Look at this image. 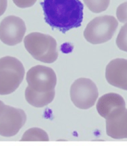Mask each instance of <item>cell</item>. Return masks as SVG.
Wrapping results in <instances>:
<instances>
[{
  "label": "cell",
  "instance_id": "obj_1",
  "mask_svg": "<svg viewBox=\"0 0 127 146\" xmlns=\"http://www.w3.org/2000/svg\"><path fill=\"white\" fill-rule=\"evenodd\" d=\"M44 20L52 28L65 33L83 21V4L79 0H44L40 3Z\"/></svg>",
  "mask_w": 127,
  "mask_h": 146
},
{
  "label": "cell",
  "instance_id": "obj_2",
  "mask_svg": "<svg viewBox=\"0 0 127 146\" xmlns=\"http://www.w3.org/2000/svg\"><path fill=\"white\" fill-rule=\"evenodd\" d=\"M24 45L36 60L50 64L58 58L57 42L50 35L40 32L30 33L24 38Z\"/></svg>",
  "mask_w": 127,
  "mask_h": 146
},
{
  "label": "cell",
  "instance_id": "obj_3",
  "mask_svg": "<svg viewBox=\"0 0 127 146\" xmlns=\"http://www.w3.org/2000/svg\"><path fill=\"white\" fill-rule=\"evenodd\" d=\"M25 68L19 59L12 56L0 58V95L14 92L21 84Z\"/></svg>",
  "mask_w": 127,
  "mask_h": 146
},
{
  "label": "cell",
  "instance_id": "obj_4",
  "mask_svg": "<svg viewBox=\"0 0 127 146\" xmlns=\"http://www.w3.org/2000/svg\"><path fill=\"white\" fill-rule=\"evenodd\" d=\"M117 26L118 23L114 17L109 15L98 17L86 26L84 37L87 42L92 44H103L112 38Z\"/></svg>",
  "mask_w": 127,
  "mask_h": 146
},
{
  "label": "cell",
  "instance_id": "obj_5",
  "mask_svg": "<svg viewBox=\"0 0 127 146\" xmlns=\"http://www.w3.org/2000/svg\"><path fill=\"white\" fill-rule=\"evenodd\" d=\"M99 96L98 88L91 80L79 78L72 84L70 98L77 108L87 110L95 104Z\"/></svg>",
  "mask_w": 127,
  "mask_h": 146
},
{
  "label": "cell",
  "instance_id": "obj_6",
  "mask_svg": "<svg viewBox=\"0 0 127 146\" xmlns=\"http://www.w3.org/2000/svg\"><path fill=\"white\" fill-rule=\"evenodd\" d=\"M26 112L21 109L0 104V136H15L26 124Z\"/></svg>",
  "mask_w": 127,
  "mask_h": 146
},
{
  "label": "cell",
  "instance_id": "obj_7",
  "mask_svg": "<svg viewBox=\"0 0 127 146\" xmlns=\"http://www.w3.org/2000/svg\"><path fill=\"white\" fill-rule=\"evenodd\" d=\"M26 81L31 89L38 92H48L55 90L57 76L51 68L36 65L29 69L26 74Z\"/></svg>",
  "mask_w": 127,
  "mask_h": 146
},
{
  "label": "cell",
  "instance_id": "obj_8",
  "mask_svg": "<svg viewBox=\"0 0 127 146\" xmlns=\"http://www.w3.org/2000/svg\"><path fill=\"white\" fill-rule=\"evenodd\" d=\"M26 26L19 17H6L0 23V40L8 46H14L22 42L26 34Z\"/></svg>",
  "mask_w": 127,
  "mask_h": 146
},
{
  "label": "cell",
  "instance_id": "obj_9",
  "mask_svg": "<svg viewBox=\"0 0 127 146\" xmlns=\"http://www.w3.org/2000/svg\"><path fill=\"white\" fill-rule=\"evenodd\" d=\"M99 115L106 120L113 118L126 110V103L121 95L116 93H108L99 98L97 104Z\"/></svg>",
  "mask_w": 127,
  "mask_h": 146
},
{
  "label": "cell",
  "instance_id": "obj_10",
  "mask_svg": "<svg viewBox=\"0 0 127 146\" xmlns=\"http://www.w3.org/2000/svg\"><path fill=\"white\" fill-rule=\"evenodd\" d=\"M105 78L111 86L127 91V59L111 60L105 69Z\"/></svg>",
  "mask_w": 127,
  "mask_h": 146
},
{
  "label": "cell",
  "instance_id": "obj_11",
  "mask_svg": "<svg viewBox=\"0 0 127 146\" xmlns=\"http://www.w3.org/2000/svg\"><path fill=\"white\" fill-rule=\"evenodd\" d=\"M106 133L115 139H127V110L111 119L106 120Z\"/></svg>",
  "mask_w": 127,
  "mask_h": 146
},
{
  "label": "cell",
  "instance_id": "obj_12",
  "mask_svg": "<svg viewBox=\"0 0 127 146\" xmlns=\"http://www.w3.org/2000/svg\"><path fill=\"white\" fill-rule=\"evenodd\" d=\"M56 91L52 90L48 92H38L27 87L25 91V97L26 101L32 106L41 108L52 102L55 98Z\"/></svg>",
  "mask_w": 127,
  "mask_h": 146
},
{
  "label": "cell",
  "instance_id": "obj_13",
  "mask_svg": "<svg viewBox=\"0 0 127 146\" xmlns=\"http://www.w3.org/2000/svg\"><path fill=\"white\" fill-rule=\"evenodd\" d=\"M50 140L46 131L38 127L31 128L26 130L20 141H44L48 142Z\"/></svg>",
  "mask_w": 127,
  "mask_h": 146
},
{
  "label": "cell",
  "instance_id": "obj_14",
  "mask_svg": "<svg viewBox=\"0 0 127 146\" xmlns=\"http://www.w3.org/2000/svg\"><path fill=\"white\" fill-rule=\"evenodd\" d=\"M86 6L91 11L96 14L107 10L109 6L110 0H83Z\"/></svg>",
  "mask_w": 127,
  "mask_h": 146
},
{
  "label": "cell",
  "instance_id": "obj_15",
  "mask_svg": "<svg viewBox=\"0 0 127 146\" xmlns=\"http://www.w3.org/2000/svg\"><path fill=\"white\" fill-rule=\"evenodd\" d=\"M116 44L120 50L127 52V23L120 29L116 39Z\"/></svg>",
  "mask_w": 127,
  "mask_h": 146
},
{
  "label": "cell",
  "instance_id": "obj_16",
  "mask_svg": "<svg viewBox=\"0 0 127 146\" xmlns=\"http://www.w3.org/2000/svg\"><path fill=\"white\" fill-rule=\"evenodd\" d=\"M117 20L120 23H127V2L122 3L117 8Z\"/></svg>",
  "mask_w": 127,
  "mask_h": 146
},
{
  "label": "cell",
  "instance_id": "obj_17",
  "mask_svg": "<svg viewBox=\"0 0 127 146\" xmlns=\"http://www.w3.org/2000/svg\"><path fill=\"white\" fill-rule=\"evenodd\" d=\"M37 0H13V2L17 6L20 8H30L36 2Z\"/></svg>",
  "mask_w": 127,
  "mask_h": 146
},
{
  "label": "cell",
  "instance_id": "obj_18",
  "mask_svg": "<svg viewBox=\"0 0 127 146\" xmlns=\"http://www.w3.org/2000/svg\"><path fill=\"white\" fill-rule=\"evenodd\" d=\"M8 6V0H0V17L5 12Z\"/></svg>",
  "mask_w": 127,
  "mask_h": 146
},
{
  "label": "cell",
  "instance_id": "obj_19",
  "mask_svg": "<svg viewBox=\"0 0 127 146\" xmlns=\"http://www.w3.org/2000/svg\"><path fill=\"white\" fill-rule=\"evenodd\" d=\"M3 104V102H2V100H0V104Z\"/></svg>",
  "mask_w": 127,
  "mask_h": 146
}]
</instances>
